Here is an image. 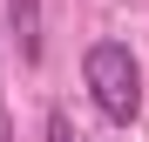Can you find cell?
<instances>
[{"label": "cell", "instance_id": "3", "mask_svg": "<svg viewBox=\"0 0 149 142\" xmlns=\"http://www.w3.org/2000/svg\"><path fill=\"white\" fill-rule=\"evenodd\" d=\"M47 142H81V135H74V122H68V108L47 115Z\"/></svg>", "mask_w": 149, "mask_h": 142}, {"label": "cell", "instance_id": "1", "mask_svg": "<svg viewBox=\"0 0 149 142\" xmlns=\"http://www.w3.org/2000/svg\"><path fill=\"white\" fill-rule=\"evenodd\" d=\"M81 75H88L95 108H102L115 129H129L136 115H142V68H136V54H129L122 41H95L88 61H81Z\"/></svg>", "mask_w": 149, "mask_h": 142}, {"label": "cell", "instance_id": "2", "mask_svg": "<svg viewBox=\"0 0 149 142\" xmlns=\"http://www.w3.org/2000/svg\"><path fill=\"white\" fill-rule=\"evenodd\" d=\"M7 14H14L20 61H41V0H7Z\"/></svg>", "mask_w": 149, "mask_h": 142}, {"label": "cell", "instance_id": "4", "mask_svg": "<svg viewBox=\"0 0 149 142\" xmlns=\"http://www.w3.org/2000/svg\"><path fill=\"white\" fill-rule=\"evenodd\" d=\"M0 142H14V122H7V115H0Z\"/></svg>", "mask_w": 149, "mask_h": 142}]
</instances>
